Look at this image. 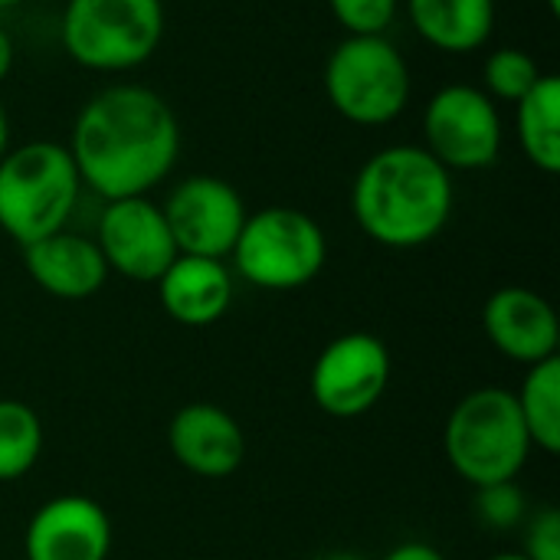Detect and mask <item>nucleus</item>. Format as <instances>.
I'll return each instance as SVG.
<instances>
[{
    "label": "nucleus",
    "mask_w": 560,
    "mask_h": 560,
    "mask_svg": "<svg viewBox=\"0 0 560 560\" xmlns=\"http://www.w3.org/2000/svg\"><path fill=\"white\" fill-rule=\"evenodd\" d=\"M66 148L82 184L98 197H144L174 171L180 125L154 89L115 82L79 108Z\"/></svg>",
    "instance_id": "obj_1"
},
{
    "label": "nucleus",
    "mask_w": 560,
    "mask_h": 560,
    "mask_svg": "<svg viewBox=\"0 0 560 560\" xmlns=\"http://www.w3.org/2000/svg\"><path fill=\"white\" fill-rule=\"evenodd\" d=\"M453 174L423 144H390L371 154L351 184L358 226L387 249L436 240L453 217Z\"/></svg>",
    "instance_id": "obj_2"
},
{
    "label": "nucleus",
    "mask_w": 560,
    "mask_h": 560,
    "mask_svg": "<svg viewBox=\"0 0 560 560\" xmlns=\"http://www.w3.org/2000/svg\"><path fill=\"white\" fill-rule=\"evenodd\" d=\"M82 177L66 144L26 141L0 158V230L30 246L66 230Z\"/></svg>",
    "instance_id": "obj_3"
},
{
    "label": "nucleus",
    "mask_w": 560,
    "mask_h": 560,
    "mask_svg": "<svg viewBox=\"0 0 560 560\" xmlns=\"http://www.w3.org/2000/svg\"><path fill=\"white\" fill-rule=\"evenodd\" d=\"M443 453L472 489L515 482L532 456L515 394L502 387L466 394L446 420Z\"/></svg>",
    "instance_id": "obj_4"
},
{
    "label": "nucleus",
    "mask_w": 560,
    "mask_h": 560,
    "mask_svg": "<svg viewBox=\"0 0 560 560\" xmlns=\"http://www.w3.org/2000/svg\"><path fill=\"white\" fill-rule=\"evenodd\" d=\"M331 108L361 128L394 121L410 102V66L387 36H345L322 72Z\"/></svg>",
    "instance_id": "obj_5"
},
{
    "label": "nucleus",
    "mask_w": 560,
    "mask_h": 560,
    "mask_svg": "<svg viewBox=\"0 0 560 560\" xmlns=\"http://www.w3.org/2000/svg\"><path fill=\"white\" fill-rule=\"evenodd\" d=\"M164 36V0H69L66 52L92 72H128L154 56Z\"/></svg>",
    "instance_id": "obj_6"
},
{
    "label": "nucleus",
    "mask_w": 560,
    "mask_h": 560,
    "mask_svg": "<svg viewBox=\"0 0 560 560\" xmlns=\"http://www.w3.org/2000/svg\"><path fill=\"white\" fill-rule=\"evenodd\" d=\"M230 256L249 285L292 292L318 279L328 259V240L315 217L295 207H266L246 217Z\"/></svg>",
    "instance_id": "obj_7"
},
{
    "label": "nucleus",
    "mask_w": 560,
    "mask_h": 560,
    "mask_svg": "<svg viewBox=\"0 0 560 560\" xmlns=\"http://www.w3.org/2000/svg\"><path fill=\"white\" fill-rule=\"evenodd\" d=\"M427 151L453 171H482L499 161L502 151V115L495 102L466 82L443 85L423 112Z\"/></svg>",
    "instance_id": "obj_8"
},
{
    "label": "nucleus",
    "mask_w": 560,
    "mask_h": 560,
    "mask_svg": "<svg viewBox=\"0 0 560 560\" xmlns=\"http://www.w3.org/2000/svg\"><path fill=\"white\" fill-rule=\"evenodd\" d=\"M390 384V351L371 331H351L325 345L315 358L308 387L322 413L354 420L371 413Z\"/></svg>",
    "instance_id": "obj_9"
},
{
    "label": "nucleus",
    "mask_w": 560,
    "mask_h": 560,
    "mask_svg": "<svg viewBox=\"0 0 560 560\" xmlns=\"http://www.w3.org/2000/svg\"><path fill=\"white\" fill-rule=\"evenodd\" d=\"M161 210L177 243V253L207 259L230 256L249 217L240 190L213 174H194L180 180L167 194V203Z\"/></svg>",
    "instance_id": "obj_10"
},
{
    "label": "nucleus",
    "mask_w": 560,
    "mask_h": 560,
    "mask_svg": "<svg viewBox=\"0 0 560 560\" xmlns=\"http://www.w3.org/2000/svg\"><path fill=\"white\" fill-rule=\"evenodd\" d=\"M108 272L131 282H158L180 256L164 210L148 197L105 200L95 236Z\"/></svg>",
    "instance_id": "obj_11"
},
{
    "label": "nucleus",
    "mask_w": 560,
    "mask_h": 560,
    "mask_svg": "<svg viewBox=\"0 0 560 560\" xmlns=\"http://www.w3.org/2000/svg\"><path fill=\"white\" fill-rule=\"evenodd\" d=\"M26 560H108L112 518L85 495H59L36 509L23 535Z\"/></svg>",
    "instance_id": "obj_12"
},
{
    "label": "nucleus",
    "mask_w": 560,
    "mask_h": 560,
    "mask_svg": "<svg viewBox=\"0 0 560 560\" xmlns=\"http://www.w3.org/2000/svg\"><path fill=\"white\" fill-rule=\"evenodd\" d=\"M482 328L499 354L518 364H541L558 358L560 322L555 305L525 285H505L489 295Z\"/></svg>",
    "instance_id": "obj_13"
},
{
    "label": "nucleus",
    "mask_w": 560,
    "mask_h": 560,
    "mask_svg": "<svg viewBox=\"0 0 560 560\" xmlns=\"http://www.w3.org/2000/svg\"><path fill=\"white\" fill-rule=\"evenodd\" d=\"M174 459L200 479H226L246 459V436L240 423L217 404H187L174 413L167 430Z\"/></svg>",
    "instance_id": "obj_14"
},
{
    "label": "nucleus",
    "mask_w": 560,
    "mask_h": 560,
    "mask_svg": "<svg viewBox=\"0 0 560 560\" xmlns=\"http://www.w3.org/2000/svg\"><path fill=\"white\" fill-rule=\"evenodd\" d=\"M23 266L43 292L66 302L92 299L108 279L98 243L72 230H59L23 246Z\"/></svg>",
    "instance_id": "obj_15"
},
{
    "label": "nucleus",
    "mask_w": 560,
    "mask_h": 560,
    "mask_svg": "<svg viewBox=\"0 0 560 560\" xmlns=\"http://www.w3.org/2000/svg\"><path fill=\"white\" fill-rule=\"evenodd\" d=\"M154 285L161 308L187 328H207L220 322L233 302V276L223 259L180 253Z\"/></svg>",
    "instance_id": "obj_16"
},
{
    "label": "nucleus",
    "mask_w": 560,
    "mask_h": 560,
    "mask_svg": "<svg viewBox=\"0 0 560 560\" xmlns=\"http://www.w3.org/2000/svg\"><path fill=\"white\" fill-rule=\"evenodd\" d=\"M420 39L440 52H476L495 30V0H407Z\"/></svg>",
    "instance_id": "obj_17"
},
{
    "label": "nucleus",
    "mask_w": 560,
    "mask_h": 560,
    "mask_svg": "<svg viewBox=\"0 0 560 560\" xmlns=\"http://www.w3.org/2000/svg\"><path fill=\"white\" fill-rule=\"evenodd\" d=\"M518 108V144L525 158L545 171H560V79L558 75H541L535 89L515 102Z\"/></svg>",
    "instance_id": "obj_18"
},
{
    "label": "nucleus",
    "mask_w": 560,
    "mask_h": 560,
    "mask_svg": "<svg viewBox=\"0 0 560 560\" xmlns=\"http://www.w3.org/2000/svg\"><path fill=\"white\" fill-rule=\"evenodd\" d=\"M522 423L528 430L532 446H538L548 456L560 453V361L548 358L541 364H532L522 390L515 394Z\"/></svg>",
    "instance_id": "obj_19"
},
{
    "label": "nucleus",
    "mask_w": 560,
    "mask_h": 560,
    "mask_svg": "<svg viewBox=\"0 0 560 560\" xmlns=\"http://www.w3.org/2000/svg\"><path fill=\"white\" fill-rule=\"evenodd\" d=\"M43 453V423L23 400H0V482L23 479Z\"/></svg>",
    "instance_id": "obj_20"
},
{
    "label": "nucleus",
    "mask_w": 560,
    "mask_h": 560,
    "mask_svg": "<svg viewBox=\"0 0 560 560\" xmlns=\"http://www.w3.org/2000/svg\"><path fill=\"white\" fill-rule=\"evenodd\" d=\"M541 66L535 62V56H528L525 49L518 46H505V49H495L489 59H486V69H482V82H486V95L495 102H518L525 98L535 82L541 79Z\"/></svg>",
    "instance_id": "obj_21"
},
{
    "label": "nucleus",
    "mask_w": 560,
    "mask_h": 560,
    "mask_svg": "<svg viewBox=\"0 0 560 560\" xmlns=\"http://www.w3.org/2000/svg\"><path fill=\"white\" fill-rule=\"evenodd\" d=\"M476 515L482 518V525H489L495 532L518 528L528 515L525 492L515 482L482 486V489H476Z\"/></svg>",
    "instance_id": "obj_22"
},
{
    "label": "nucleus",
    "mask_w": 560,
    "mask_h": 560,
    "mask_svg": "<svg viewBox=\"0 0 560 560\" xmlns=\"http://www.w3.org/2000/svg\"><path fill=\"white\" fill-rule=\"evenodd\" d=\"M328 7L348 36H384L400 10V0H328Z\"/></svg>",
    "instance_id": "obj_23"
},
{
    "label": "nucleus",
    "mask_w": 560,
    "mask_h": 560,
    "mask_svg": "<svg viewBox=\"0 0 560 560\" xmlns=\"http://www.w3.org/2000/svg\"><path fill=\"white\" fill-rule=\"evenodd\" d=\"M528 560H560V515L558 509H541L528 518L525 528V551Z\"/></svg>",
    "instance_id": "obj_24"
},
{
    "label": "nucleus",
    "mask_w": 560,
    "mask_h": 560,
    "mask_svg": "<svg viewBox=\"0 0 560 560\" xmlns=\"http://www.w3.org/2000/svg\"><path fill=\"white\" fill-rule=\"evenodd\" d=\"M381 560H446L440 548L427 545V541H404L394 551H387Z\"/></svg>",
    "instance_id": "obj_25"
},
{
    "label": "nucleus",
    "mask_w": 560,
    "mask_h": 560,
    "mask_svg": "<svg viewBox=\"0 0 560 560\" xmlns=\"http://www.w3.org/2000/svg\"><path fill=\"white\" fill-rule=\"evenodd\" d=\"M13 69V36L0 26V82L10 75Z\"/></svg>",
    "instance_id": "obj_26"
},
{
    "label": "nucleus",
    "mask_w": 560,
    "mask_h": 560,
    "mask_svg": "<svg viewBox=\"0 0 560 560\" xmlns=\"http://www.w3.org/2000/svg\"><path fill=\"white\" fill-rule=\"evenodd\" d=\"M10 151V118H7V108L0 102V158Z\"/></svg>",
    "instance_id": "obj_27"
},
{
    "label": "nucleus",
    "mask_w": 560,
    "mask_h": 560,
    "mask_svg": "<svg viewBox=\"0 0 560 560\" xmlns=\"http://www.w3.org/2000/svg\"><path fill=\"white\" fill-rule=\"evenodd\" d=\"M318 560H368L361 558V555H354V551H331V555H325V558Z\"/></svg>",
    "instance_id": "obj_28"
},
{
    "label": "nucleus",
    "mask_w": 560,
    "mask_h": 560,
    "mask_svg": "<svg viewBox=\"0 0 560 560\" xmlns=\"http://www.w3.org/2000/svg\"><path fill=\"white\" fill-rule=\"evenodd\" d=\"M489 560H528L525 555H495V558H489Z\"/></svg>",
    "instance_id": "obj_29"
},
{
    "label": "nucleus",
    "mask_w": 560,
    "mask_h": 560,
    "mask_svg": "<svg viewBox=\"0 0 560 560\" xmlns=\"http://www.w3.org/2000/svg\"><path fill=\"white\" fill-rule=\"evenodd\" d=\"M545 3H548V10H551V13H560V0H545Z\"/></svg>",
    "instance_id": "obj_30"
},
{
    "label": "nucleus",
    "mask_w": 560,
    "mask_h": 560,
    "mask_svg": "<svg viewBox=\"0 0 560 560\" xmlns=\"http://www.w3.org/2000/svg\"><path fill=\"white\" fill-rule=\"evenodd\" d=\"M16 3H23V0H0V7H16Z\"/></svg>",
    "instance_id": "obj_31"
}]
</instances>
